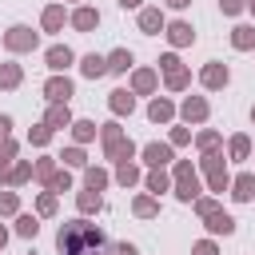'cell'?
Here are the masks:
<instances>
[{
	"mask_svg": "<svg viewBox=\"0 0 255 255\" xmlns=\"http://www.w3.org/2000/svg\"><path fill=\"white\" fill-rule=\"evenodd\" d=\"M60 251L64 255H100V247H104V235H100V227H92L88 219H72V223H64L60 227Z\"/></svg>",
	"mask_w": 255,
	"mask_h": 255,
	"instance_id": "cell-1",
	"label": "cell"
},
{
	"mask_svg": "<svg viewBox=\"0 0 255 255\" xmlns=\"http://www.w3.org/2000/svg\"><path fill=\"white\" fill-rule=\"evenodd\" d=\"M104 143H108V155H131V143H124V135H120L116 124L104 128Z\"/></svg>",
	"mask_w": 255,
	"mask_h": 255,
	"instance_id": "cell-2",
	"label": "cell"
},
{
	"mask_svg": "<svg viewBox=\"0 0 255 255\" xmlns=\"http://www.w3.org/2000/svg\"><path fill=\"white\" fill-rule=\"evenodd\" d=\"M44 92H48V100H52V104H68L72 84H68V80H48V88H44Z\"/></svg>",
	"mask_w": 255,
	"mask_h": 255,
	"instance_id": "cell-3",
	"label": "cell"
},
{
	"mask_svg": "<svg viewBox=\"0 0 255 255\" xmlns=\"http://www.w3.org/2000/svg\"><path fill=\"white\" fill-rule=\"evenodd\" d=\"M163 68H167V84H171V88H183V84H187V72L179 68V60H175V56H167V60H163Z\"/></svg>",
	"mask_w": 255,
	"mask_h": 255,
	"instance_id": "cell-4",
	"label": "cell"
},
{
	"mask_svg": "<svg viewBox=\"0 0 255 255\" xmlns=\"http://www.w3.org/2000/svg\"><path fill=\"white\" fill-rule=\"evenodd\" d=\"M36 44V32H28V28H12L8 32V48H32Z\"/></svg>",
	"mask_w": 255,
	"mask_h": 255,
	"instance_id": "cell-5",
	"label": "cell"
},
{
	"mask_svg": "<svg viewBox=\"0 0 255 255\" xmlns=\"http://www.w3.org/2000/svg\"><path fill=\"white\" fill-rule=\"evenodd\" d=\"M195 195V175L187 163H179V199H191Z\"/></svg>",
	"mask_w": 255,
	"mask_h": 255,
	"instance_id": "cell-6",
	"label": "cell"
},
{
	"mask_svg": "<svg viewBox=\"0 0 255 255\" xmlns=\"http://www.w3.org/2000/svg\"><path fill=\"white\" fill-rule=\"evenodd\" d=\"M167 36H171V44H191V36H195V32H191V24H171V28H167Z\"/></svg>",
	"mask_w": 255,
	"mask_h": 255,
	"instance_id": "cell-7",
	"label": "cell"
},
{
	"mask_svg": "<svg viewBox=\"0 0 255 255\" xmlns=\"http://www.w3.org/2000/svg\"><path fill=\"white\" fill-rule=\"evenodd\" d=\"M203 84H207V88H219V84H227V68H219V64H211V68L203 72Z\"/></svg>",
	"mask_w": 255,
	"mask_h": 255,
	"instance_id": "cell-8",
	"label": "cell"
},
{
	"mask_svg": "<svg viewBox=\"0 0 255 255\" xmlns=\"http://www.w3.org/2000/svg\"><path fill=\"white\" fill-rule=\"evenodd\" d=\"M104 72H108V60H100V56H88V60H84V76L96 80V76H104Z\"/></svg>",
	"mask_w": 255,
	"mask_h": 255,
	"instance_id": "cell-9",
	"label": "cell"
},
{
	"mask_svg": "<svg viewBox=\"0 0 255 255\" xmlns=\"http://www.w3.org/2000/svg\"><path fill=\"white\" fill-rule=\"evenodd\" d=\"M143 155H147V163H155V167H159V163H167V159H171V147H159V143H151Z\"/></svg>",
	"mask_w": 255,
	"mask_h": 255,
	"instance_id": "cell-10",
	"label": "cell"
},
{
	"mask_svg": "<svg viewBox=\"0 0 255 255\" xmlns=\"http://www.w3.org/2000/svg\"><path fill=\"white\" fill-rule=\"evenodd\" d=\"M139 24H143V32H155L163 20H159V12H155V8H143V12H139Z\"/></svg>",
	"mask_w": 255,
	"mask_h": 255,
	"instance_id": "cell-11",
	"label": "cell"
},
{
	"mask_svg": "<svg viewBox=\"0 0 255 255\" xmlns=\"http://www.w3.org/2000/svg\"><path fill=\"white\" fill-rule=\"evenodd\" d=\"M48 64H52V68H68V64H72V52H68V48H52V52H48Z\"/></svg>",
	"mask_w": 255,
	"mask_h": 255,
	"instance_id": "cell-12",
	"label": "cell"
},
{
	"mask_svg": "<svg viewBox=\"0 0 255 255\" xmlns=\"http://www.w3.org/2000/svg\"><path fill=\"white\" fill-rule=\"evenodd\" d=\"M183 116H187V120H203V116H207V104H203V100H187V104H183Z\"/></svg>",
	"mask_w": 255,
	"mask_h": 255,
	"instance_id": "cell-13",
	"label": "cell"
},
{
	"mask_svg": "<svg viewBox=\"0 0 255 255\" xmlns=\"http://www.w3.org/2000/svg\"><path fill=\"white\" fill-rule=\"evenodd\" d=\"M251 191H255V179L251 175H239L235 179V199H251Z\"/></svg>",
	"mask_w": 255,
	"mask_h": 255,
	"instance_id": "cell-14",
	"label": "cell"
},
{
	"mask_svg": "<svg viewBox=\"0 0 255 255\" xmlns=\"http://www.w3.org/2000/svg\"><path fill=\"white\" fill-rule=\"evenodd\" d=\"M207 219H211V223H207L211 231H231V219H227L223 211H215V207H211V211H207Z\"/></svg>",
	"mask_w": 255,
	"mask_h": 255,
	"instance_id": "cell-15",
	"label": "cell"
},
{
	"mask_svg": "<svg viewBox=\"0 0 255 255\" xmlns=\"http://www.w3.org/2000/svg\"><path fill=\"white\" fill-rule=\"evenodd\" d=\"M207 171H211V187H223V167H219V155H207Z\"/></svg>",
	"mask_w": 255,
	"mask_h": 255,
	"instance_id": "cell-16",
	"label": "cell"
},
{
	"mask_svg": "<svg viewBox=\"0 0 255 255\" xmlns=\"http://www.w3.org/2000/svg\"><path fill=\"white\" fill-rule=\"evenodd\" d=\"M76 28H84V32L96 28V12H92V8H80V12H76Z\"/></svg>",
	"mask_w": 255,
	"mask_h": 255,
	"instance_id": "cell-17",
	"label": "cell"
},
{
	"mask_svg": "<svg viewBox=\"0 0 255 255\" xmlns=\"http://www.w3.org/2000/svg\"><path fill=\"white\" fill-rule=\"evenodd\" d=\"M60 124H68V108H64V104H56V108L48 112V128H60Z\"/></svg>",
	"mask_w": 255,
	"mask_h": 255,
	"instance_id": "cell-18",
	"label": "cell"
},
{
	"mask_svg": "<svg viewBox=\"0 0 255 255\" xmlns=\"http://www.w3.org/2000/svg\"><path fill=\"white\" fill-rule=\"evenodd\" d=\"M64 24V8H48L44 12V28H60Z\"/></svg>",
	"mask_w": 255,
	"mask_h": 255,
	"instance_id": "cell-19",
	"label": "cell"
},
{
	"mask_svg": "<svg viewBox=\"0 0 255 255\" xmlns=\"http://www.w3.org/2000/svg\"><path fill=\"white\" fill-rule=\"evenodd\" d=\"M112 108L116 112H131V96L128 92H112Z\"/></svg>",
	"mask_w": 255,
	"mask_h": 255,
	"instance_id": "cell-20",
	"label": "cell"
},
{
	"mask_svg": "<svg viewBox=\"0 0 255 255\" xmlns=\"http://www.w3.org/2000/svg\"><path fill=\"white\" fill-rule=\"evenodd\" d=\"M16 80H20V68H16V64H8V68H0V84H4V88H12Z\"/></svg>",
	"mask_w": 255,
	"mask_h": 255,
	"instance_id": "cell-21",
	"label": "cell"
},
{
	"mask_svg": "<svg viewBox=\"0 0 255 255\" xmlns=\"http://www.w3.org/2000/svg\"><path fill=\"white\" fill-rule=\"evenodd\" d=\"M235 44L239 48H251L255 44V28H235Z\"/></svg>",
	"mask_w": 255,
	"mask_h": 255,
	"instance_id": "cell-22",
	"label": "cell"
},
{
	"mask_svg": "<svg viewBox=\"0 0 255 255\" xmlns=\"http://www.w3.org/2000/svg\"><path fill=\"white\" fill-rule=\"evenodd\" d=\"M128 64H131V56H128V52H116V56L108 60V68H112V72H124Z\"/></svg>",
	"mask_w": 255,
	"mask_h": 255,
	"instance_id": "cell-23",
	"label": "cell"
},
{
	"mask_svg": "<svg viewBox=\"0 0 255 255\" xmlns=\"http://www.w3.org/2000/svg\"><path fill=\"white\" fill-rule=\"evenodd\" d=\"M167 116H171V104L155 100V104H151V120H167Z\"/></svg>",
	"mask_w": 255,
	"mask_h": 255,
	"instance_id": "cell-24",
	"label": "cell"
},
{
	"mask_svg": "<svg viewBox=\"0 0 255 255\" xmlns=\"http://www.w3.org/2000/svg\"><path fill=\"white\" fill-rule=\"evenodd\" d=\"M151 84H155V76H151V72H139V76H135V88H139V92H147Z\"/></svg>",
	"mask_w": 255,
	"mask_h": 255,
	"instance_id": "cell-25",
	"label": "cell"
},
{
	"mask_svg": "<svg viewBox=\"0 0 255 255\" xmlns=\"http://www.w3.org/2000/svg\"><path fill=\"white\" fill-rule=\"evenodd\" d=\"M96 135V124H76V139H92Z\"/></svg>",
	"mask_w": 255,
	"mask_h": 255,
	"instance_id": "cell-26",
	"label": "cell"
},
{
	"mask_svg": "<svg viewBox=\"0 0 255 255\" xmlns=\"http://www.w3.org/2000/svg\"><path fill=\"white\" fill-rule=\"evenodd\" d=\"M80 207H84V211H92V207H100V195H92V191H84V195H80Z\"/></svg>",
	"mask_w": 255,
	"mask_h": 255,
	"instance_id": "cell-27",
	"label": "cell"
},
{
	"mask_svg": "<svg viewBox=\"0 0 255 255\" xmlns=\"http://www.w3.org/2000/svg\"><path fill=\"white\" fill-rule=\"evenodd\" d=\"M88 187L100 191V187H104V171H88Z\"/></svg>",
	"mask_w": 255,
	"mask_h": 255,
	"instance_id": "cell-28",
	"label": "cell"
},
{
	"mask_svg": "<svg viewBox=\"0 0 255 255\" xmlns=\"http://www.w3.org/2000/svg\"><path fill=\"white\" fill-rule=\"evenodd\" d=\"M231 151H235V155H247V139L235 135V139H231Z\"/></svg>",
	"mask_w": 255,
	"mask_h": 255,
	"instance_id": "cell-29",
	"label": "cell"
},
{
	"mask_svg": "<svg viewBox=\"0 0 255 255\" xmlns=\"http://www.w3.org/2000/svg\"><path fill=\"white\" fill-rule=\"evenodd\" d=\"M36 227H40L36 219H20V235H36Z\"/></svg>",
	"mask_w": 255,
	"mask_h": 255,
	"instance_id": "cell-30",
	"label": "cell"
},
{
	"mask_svg": "<svg viewBox=\"0 0 255 255\" xmlns=\"http://www.w3.org/2000/svg\"><path fill=\"white\" fill-rule=\"evenodd\" d=\"M120 179H124V183H131V179H135V167H131V163H124V167H120Z\"/></svg>",
	"mask_w": 255,
	"mask_h": 255,
	"instance_id": "cell-31",
	"label": "cell"
},
{
	"mask_svg": "<svg viewBox=\"0 0 255 255\" xmlns=\"http://www.w3.org/2000/svg\"><path fill=\"white\" fill-rule=\"evenodd\" d=\"M52 187H56V191H68V175H64V171H60V175H52Z\"/></svg>",
	"mask_w": 255,
	"mask_h": 255,
	"instance_id": "cell-32",
	"label": "cell"
},
{
	"mask_svg": "<svg viewBox=\"0 0 255 255\" xmlns=\"http://www.w3.org/2000/svg\"><path fill=\"white\" fill-rule=\"evenodd\" d=\"M163 183H167V179H163V175H159V171H155V175H151V179H147V187H151V191H163Z\"/></svg>",
	"mask_w": 255,
	"mask_h": 255,
	"instance_id": "cell-33",
	"label": "cell"
},
{
	"mask_svg": "<svg viewBox=\"0 0 255 255\" xmlns=\"http://www.w3.org/2000/svg\"><path fill=\"white\" fill-rule=\"evenodd\" d=\"M135 211H139V215H151V211H155V203H151V199H139V203H135Z\"/></svg>",
	"mask_w": 255,
	"mask_h": 255,
	"instance_id": "cell-34",
	"label": "cell"
},
{
	"mask_svg": "<svg viewBox=\"0 0 255 255\" xmlns=\"http://www.w3.org/2000/svg\"><path fill=\"white\" fill-rule=\"evenodd\" d=\"M0 211H16V195H0Z\"/></svg>",
	"mask_w": 255,
	"mask_h": 255,
	"instance_id": "cell-35",
	"label": "cell"
},
{
	"mask_svg": "<svg viewBox=\"0 0 255 255\" xmlns=\"http://www.w3.org/2000/svg\"><path fill=\"white\" fill-rule=\"evenodd\" d=\"M219 4H223V12H239L243 8V0H219Z\"/></svg>",
	"mask_w": 255,
	"mask_h": 255,
	"instance_id": "cell-36",
	"label": "cell"
},
{
	"mask_svg": "<svg viewBox=\"0 0 255 255\" xmlns=\"http://www.w3.org/2000/svg\"><path fill=\"white\" fill-rule=\"evenodd\" d=\"M112 255H135V247H128V243H116V247H112Z\"/></svg>",
	"mask_w": 255,
	"mask_h": 255,
	"instance_id": "cell-37",
	"label": "cell"
},
{
	"mask_svg": "<svg viewBox=\"0 0 255 255\" xmlns=\"http://www.w3.org/2000/svg\"><path fill=\"white\" fill-rule=\"evenodd\" d=\"M195 255H215V247H211V243H199V247H195Z\"/></svg>",
	"mask_w": 255,
	"mask_h": 255,
	"instance_id": "cell-38",
	"label": "cell"
},
{
	"mask_svg": "<svg viewBox=\"0 0 255 255\" xmlns=\"http://www.w3.org/2000/svg\"><path fill=\"white\" fill-rule=\"evenodd\" d=\"M167 4H171V8H183V4H191V0H167Z\"/></svg>",
	"mask_w": 255,
	"mask_h": 255,
	"instance_id": "cell-39",
	"label": "cell"
},
{
	"mask_svg": "<svg viewBox=\"0 0 255 255\" xmlns=\"http://www.w3.org/2000/svg\"><path fill=\"white\" fill-rule=\"evenodd\" d=\"M120 4H124V8H131V4H139V0H120Z\"/></svg>",
	"mask_w": 255,
	"mask_h": 255,
	"instance_id": "cell-40",
	"label": "cell"
},
{
	"mask_svg": "<svg viewBox=\"0 0 255 255\" xmlns=\"http://www.w3.org/2000/svg\"><path fill=\"white\" fill-rule=\"evenodd\" d=\"M4 131H8V120H0V135H4Z\"/></svg>",
	"mask_w": 255,
	"mask_h": 255,
	"instance_id": "cell-41",
	"label": "cell"
},
{
	"mask_svg": "<svg viewBox=\"0 0 255 255\" xmlns=\"http://www.w3.org/2000/svg\"><path fill=\"white\" fill-rule=\"evenodd\" d=\"M0 243H4V231H0Z\"/></svg>",
	"mask_w": 255,
	"mask_h": 255,
	"instance_id": "cell-42",
	"label": "cell"
}]
</instances>
